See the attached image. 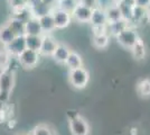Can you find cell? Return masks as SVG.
I'll list each match as a JSON object with an SVG mask.
<instances>
[{"label":"cell","mask_w":150,"mask_h":135,"mask_svg":"<svg viewBox=\"0 0 150 135\" xmlns=\"http://www.w3.org/2000/svg\"><path fill=\"white\" fill-rule=\"evenodd\" d=\"M15 86V72L7 69L0 72V104L6 105Z\"/></svg>","instance_id":"1"},{"label":"cell","mask_w":150,"mask_h":135,"mask_svg":"<svg viewBox=\"0 0 150 135\" xmlns=\"http://www.w3.org/2000/svg\"><path fill=\"white\" fill-rule=\"evenodd\" d=\"M67 117L69 121V131L72 135H90V126L85 118H83L73 110L67 111Z\"/></svg>","instance_id":"2"},{"label":"cell","mask_w":150,"mask_h":135,"mask_svg":"<svg viewBox=\"0 0 150 135\" xmlns=\"http://www.w3.org/2000/svg\"><path fill=\"white\" fill-rule=\"evenodd\" d=\"M90 73L85 68H79L69 71V81L75 89H84L88 84Z\"/></svg>","instance_id":"3"},{"label":"cell","mask_w":150,"mask_h":135,"mask_svg":"<svg viewBox=\"0 0 150 135\" xmlns=\"http://www.w3.org/2000/svg\"><path fill=\"white\" fill-rule=\"evenodd\" d=\"M115 39L119 45H121L123 49L130 50L139 39V34L133 27H128L123 32L120 33L118 36H115Z\"/></svg>","instance_id":"4"},{"label":"cell","mask_w":150,"mask_h":135,"mask_svg":"<svg viewBox=\"0 0 150 135\" xmlns=\"http://www.w3.org/2000/svg\"><path fill=\"white\" fill-rule=\"evenodd\" d=\"M50 13H52L53 18H54L55 29H64V28L69 27L72 19H73L71 13L62 10V9H58L56 7H54L50 10Z\"/></svg>","instance_id":"5"},{"label":"cell","mask_w":150,"mask_h":135,"mask_svg":"<svg viewBox=\"0 0 150 135\" xmlns=\"http://www.w3.org/2000/svg\"><path fill=\"white\" fill-rule=\"evenodd\" d=\"M17 59H18L20 65H23L25 69H33L38 64L39 59H40V54L38 52L26 49Z\"/></svg>","instance_id":"6"},{"label":"cell","mask_w":150,"mask_h":135,"mask_svg":"<svg viewBox=\"0 0 150 135\" xmlns=\"http://www.w3.org/2000/svg\"><path fill=\"white\" fill-rule=\"evenodd\" d=\"M6 51L9 53L10 56H16L18 58L19 55L26 50V41L25 35H20V36H16L11 43L5 46Z\"/></svg>","instance_id":"7"},{"label":"cell","mask_w":150,"mask_h":135,"mask_svg":"<svg viewBox=\"0 0 150 135\" xmlns=\"http://www.w3.org/2000/svg\"><path fill=\"white\" fill-rule=\"evenodd\" d=\"M58 42L54 36H52L50 34H44L43 35V41H42V46L39 50L40 56H52L54 51L56 50V46Z\"/></svg>","instance_id":"8"},{"label":"cell","mask_w":150,"mask_h":135,"mask_svg":"<svg viewBox=\"0 0 150 135\" xmlns=\"http://www.w3.org/2000/svg\"><path fill=\"white\" fill-rule=\"evenodd\" d=\"M71 15L72 18H74V20H76L77 23H90L92 16V9L82 4H77Z\"/></svg>","instance_id":"9"},{"label":"cell","mask_w":150,"mask_h":135,"mask_svg":"<svg viewBox=\"0 0 150 135\" xmlns=\"http://www.w3.org/2000/svg\"><path fill=\"white\" fill-rule=\"evenodd\" d=\"M71 50L66 44H63V43H58L56 46V50L54 51L52 58L54 59V61H56L57 63L59 64H65L66 60L69 58Z\"/></svg>","instance_id":"10"},{"label":"cell","mask_w":150,"mask_h":135,"mask_svg":"<svg viewBox=\"0 0 150 135\" xmlns=\"http://www.w3.org/2000/svg\"><path fill=\"white\" fill-rule=\"evenodd\" d=\"M25 35H35V36H43V31L39 25L38 18L30 17L25 23Z\"/></svg>","instance_id":"11"},{"label":"cell","mask_w":150,"mask_h":135,"mask_svg":"<svg viewBox=\"0 0 150 135\" xmlns=\"http://www.w3.org/2000/svg\"><path fill=\"white\" fill-rule=\"evenodd\" d=\"M130 51L132 53L133 59H136L137 61L144 60L146 56H147V46L144 44V39L139 37L137 39V42L134 43V45L130 49Z\"/></svg>","instance_id":"12"},{"label":"cell","mask_w":150,"mask_h":135,"mask_svg":"<svg viewBox=\"0 0 150 135\" xmlns=\"http://www.w3.org/2000/svg\"><path fill=\"white\" fill-rule=\"evenodd\" d=\"M38 21H39V25L42 27L43 34H50L55 29L54 18H53V15L50 11L40 16V17H38Z\"/></svg>","instance_id":"13"},{"label":"cell","mask_w":150,"mask_h":135,"mask_svg":"<svg viewBox=\"0 0 150 135\" xmlns=\"http://www.w3.org/2000/svg\"><path fill=\"white\" fill-rule=\"evenodd\" d=\"M90 23L92 26H106L108 25V19H106L105 10L100 9L98 7H95L92 9V16Z\"/></svg>","instance_id":"14"},{"label":"cell","mask_w":150,"mask_h":135,"mask_svg":"<svg viewBox=\"0 0 150 135\" xmlns=\"http://www.w3.org/2000/svg\"><path fill=\"white\" fill-rule=\"evenodd\" d=\"M15 37H16L15 33L9 28V26L7 24L0 26V44L2 45V47L11 43V41H13Z\"/></svg>","instance_id":"15"},{"label":"cell","mask_w":150,"mask_h":135,"mask_svg":"<svg viewBox=\"0 0 150 135\" xmlns=\"http://www.w3.org/2000/svg\"><path fill=\"white\" fill-rule=\"evenodd\" d=\"M130 27L129 23L125 19H120L118 21H114V23H110L106 25V29L108 33H110L113 36H118L120 33L123 32L125 28Z\"/></svg>","instance_id":"16"},{"label":"cell","mask_w":150,"mask_h":135,"mask_svg":"<svg viewBox=\"0 0 150 135\" xmlns=\"http://www.w3.org/2000/svg\"><path fill=\"white\" fill-rule=\"evenodd\" d=\"M65 65L69 68V70H75L79 68H83V59L75 51H71L69 58L65 62Z\"/></svg>","instance_id":"17"},{"label":"cell","mask_w":150,"mask_h":135,"mask_svg":"<svg viewBox=\"0 0 150 135\" xmlns=\"http://www.w3.org/2000/svg\"><path fill=\"white\" fill-rule=\"evenodd\" d=\"M26 41V49L31 50L39 53L40 46H42V41L43 36H35V35H25Z\"/></svg>","instance_id":"18"},{"label":"cell","mask_w":150,"mask_h":135,"mask_svg":"<svg viewBox=\"0 0 150 135\" xmlns=\"http://www.w3.org/2000/svg\"><path fill=\"white\" fill-rule=\"evenodd\" d=\"M105 15H106V19H108V24L122 19V14H121V10H120V7L118 4L109 7L105 10Z\"/></svg>","instance_id":"19"},{"label":"cell","mask_w":150,"mask_h":135,"mask_svg":"<svg viewBox=\"0 0 150 135\" xmlns=\"http://www.w3.org/2000/svg\"><path fill=\"white\" fill-rule=\"evenodd\" d=\"M147 10L148 9H146V8L133 5L132 6V18H131V21H130V26H131L132 23L140 24L144 18H147Z\"/></svg>","instance_id":"20"},{"label":"cell","mask_w":150,"mask_h":135,"mask_svg":"<svg viewBox=\"0 0 150 135\" xmlns=\"http://www.w3.org/2000/svg\"><path fill=\"white\" fill-rule=\"evenodd\" d=\"M9 26V28L15 33L16 36H20V35H25V23L20 21V20L16 19V18H10L6 23Z\"/></svg>","instance_id":"21"},{"label":"cell","mask_w":150,"mask_h":135,"mask_svg":"<svg viewBox=\"0 0 150 135\" xmlns=\"http://www.w3.org/2000/svg\"><path fill=\"white\" fill-rule=\"evenodd\" d=\"M92 44L98 50H104L110 44V35L103 34V35H99V36H93Z\"/></svg>","instance_id":"22"},{"label":"cell","mask_w":150,"mask_h":135,"mask_svg":"<svg viewBox=\"0 0 150 135\" xmlns=\"http://www.w3.org/2000/svg\"><path fill=\"white\" fill-rule=\"evenodd\" d=\"M137 92L140 97H150V79H141L137 84Z\"/></svg>","instance_id":"23"},{"label":"cell","mask_w":150,"mask_h":135,"mask_svg":"<svg viewBox=\"0 0 150 135\" xmlns=\"http://www.w3.org/2000/svg\"><path fill=\"white\" fill-rule=\"evenodd\" d=\"M77 4H79V0H57L56 4H55V7L58 8V9L72 13Z\"/></svg>","instance_id":"24"},{"label":"cell","mask_w":150,"mask_h":135,"mask_svg":"<svg viewBox=\"0 0 150 135\" xmlns=\"http://www.w3.org/2000/svg\"><path fill=\"white\" fill-rule=\"evenodd\" d=\"M10 61H11V56L9 55V53L6 51L5 47H1L0 49V72L9 69Z\"/></svg>","instance_id":"25"},{"label":"cell","mask_w":150,"mask_h":135,"mask_svg":"<svg viewBox=\"0 0 150 135\" xmlns=\"http://www.w3.org/2000/svg\"><path fill=\"white\" fill-rule=\"evenodd\" d=\"M30 17H33V15H31L30 9L28 6L20 9V10H17V11H13V18H16L23 23H26Z\"/></svg>","instance_id":"26"},{"label":"cell","mask_w":150,"mask_h":135,"mask_svg":"<svg viewBox=\"0 0 150 135\" xmlns=\"http://www.w3.org/2000/svg\"><path fill=\"white\" fill-rule=\"evenodd\" d=\"M118 5H119L121 14H122V19L127 20L129 23V25H130V21H131L132 18V6L127 5L125 2H120Z\"/></svg>","instance_id":"27"},{"label":"cell","mask_w":150,"mask_h":135,"mask_svg":"<svg viewBox=\"0 0 150 135\" xmlns=\"http://www.w3.org/2000/svg\"><path fill=\"white\" fill-rule=\"evenodd\" d=\"M8 5L13 11H17L28 6V0H8Z\"/></svg>","instance_id":"28"},{"label":"cell","mask_w":150,"mask_h":135,"mask_svg":"<svg viewBox=\"0 0 150 135\" xmlns=\"http://www.w3.org/2000/svg\"><path fill=\"white\" fill-rule=\"evenodd\" d=\"M31 133L34 135H53L54 133L52 132V129H50V126L44 125V124H40L35 126L34 129L31 131Z\"/></svg>","instance_id":"29"},{"label":"cell","mask_w":150,"mask_h":135,"mask_svg":"<svg viewBox=\"0 0 150 135\" xmlns=\"http://www.w3.org/2000/svg\"><path fill=\"white\" fill-rule=\"evenodd\" d=\"M8 118H9V111L7 109V106L0 104V125L6 123Z\"/></svg>","instance_id":"30"},{"label":"cell","mask_w":150,"mask_h":135,"mask_svg":"<svg viewBox=\"0 0 150 135\" xmlns=\"http://www.w3.org/2000/svg\"><path fill=\"white\" fill-rule=\"evenodd\" d=\"M115 5L113 0H96V7L100 8V9H103V10H106L109 7Z\"/></svg>","instance_id":"31"},{"label":"cell","mask_w":150,"mask_h":135,"mask_svg":"<svg viewBox=\"0 0 150 135\" xmlns=\"http://www.w3.org/2000/svg\"><path fill=\"white\" fill-rule=\"evenodd\" d=\"M92 33H93V36H99V35L108 34V29H106V26H92Z\"/></svg>","instance_id":"32"},{"label":"cell","mask_w":150,"mask_h":135,"mask_svg":"<svg viewBox=\"0 0 150 135\" xmlns=\"http://www.w3.org/2000/svg\"><path fill=\"white\" fill-rule=\"evenodd\" d=\"M79 4H82L84 6L93 9V8L96 7V0H79Z\"/></svg>","instance_id":"33"},{"label":"cell","mask_w":150,"mask_h":135,"mask_svg":"<svg viewBox=\"0 0 150 135\" xmlns=\"http://www.w3.org/2000/svg\"><path fill=\"white\" fill-rule=\"evenodd\" d=\"M134 5L148 9L150 7V0H134Z\"/></svg>","instance_id":"34"},{"label":"cell","mask_w":150,"mask_h":135,"mask_svg":"<svg viewBox=\"0 0 150 135\" xmlns=\"http://www.w3.org/2000/svg\"><path fill=\"white\" fill-rule=\"evenodd\" d=\"M42 4H44V5H46V6L48 7H55V4H56L57 0H39Z\"/></svg>","instance_id":"35"},{"label":"cell","mask_w":150,"mask_h":135,"mask_svg":"<svg viewBox=\"0 0 150 135\" xmlns=\"http://www.w3.org/2000/svg\"><path fill=\"white\" fill-rule=\"evenodd\" d=\"M122 2H125L127 5H130V6H133V5H134V0H123Z\"/></svg>","instance_id":"36"},{"label":"cell","mask_w":150,"mask_h":135,"mask_svg":"<svg viewBox=\"0 0 150 135\" xmlns=\"http://www.w3.org/2000/svg\"><path fill=\"white\" fill-rule=\"evenodd\" d=\"M147 20H148V23L150 24V8L147 10Z\"/></svg>","instance_id":"37"},{"label":"cell","mask_w":150,"mask_h":135,"mask_svg":"<svg viewBox=\"0 0 150 135\" xmlns=\"http://www.w3.org/2000/svg\"><path fill=\"white\" fill-rule=\"evenodd\" d=\"M114 1V4H120V2H122L123 0H113Z\"/></svg>","instance_id":"38"},{"label":"cell","mask_w":150,"mask_h":135,"mask_svg":"<svg viewBox=\"0 0 150 135\" xmlns=\"http://www.w3.org/2000/svg\"><path fill=\"white\" fill-rule=\"evenodd\" d=\"M28 135H34V134H33V133H29V134H28Z\"/></svg>","instance_id":"39"},{"label":"cell","mask_w":150,"mask_h":135,"mask_svg":"<svg viewBox=\"0 0 150 135\" xmlns=\"http://www.w3.org/2000/svg\"><path fill=\"white\" fill-rule=\"evenodd\" d=\"M29 1H33V0H28V2H29Z\"/></svg>","instance_id":"40"},{"label":"cell","mask_w":150,"mask_h":135,"mask_svg":"<svg viewBox=\"0 0 150 135\" xmlns=\"http://www.w3.org/2000/svg\"><path fill=\"white\" fill-rule=\"evenodd\" d=\"M53 135H57V134H53Z\"/></svg>","instance_id":"41"},{"label":"cell","mask_w":150,"mask_h":135,"mask_svg":"<svg viewBox=\"0 0 150 135\" xmlns=\"http://www.w3.org/2000/svg\"><path fill=\"white\" fill-rule=\"evenodd\" d=\"M149 8H150V7H149ZM149 8H148V9H149Z\"/></svg>","instance_id":"42"}]
</instances>
